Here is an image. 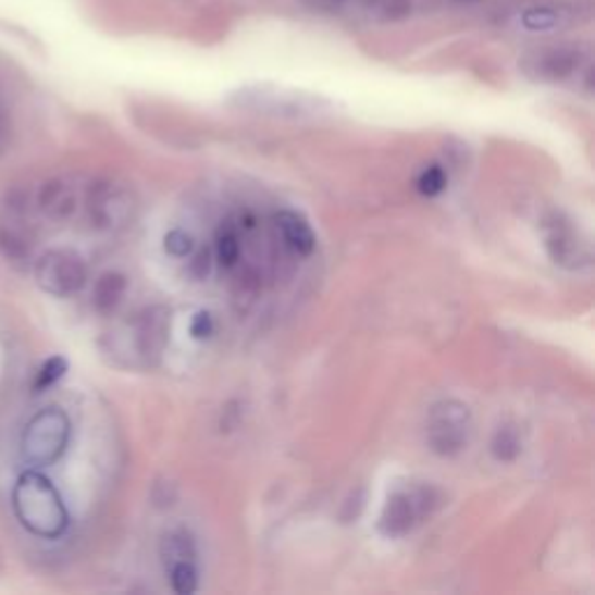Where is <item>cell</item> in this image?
Listing matches in <instances>:
<instances>
[{
	"mask_svg": "<svg viewBox=\"0 0 595 595\" xmlns=\"http://www.w3.org/2000/svg\"><path fill=\"white\" fill-rule=\"evenodd\" d=\"M12 507L24 529L42 540H57L67 531L71 515L59 488L45 474L30 470L12 488Z\"/></svg>",
	"mask_w": 595,
	"mask_h": 595,
	"instance_id": "6da1fadb",
	"label": "cell"
},
{
	"mask_svg": "<svg viewBox=\"0 0 595 595\" xmlns=\"http://www.w3.org/2000/svg\"><path fill=\"white\" fill-rule=\"evenodd\" d=\"M71 419L59 407H47L28 421L22 435V456L33 468L54 466L67 449Z\"/></svg>",
	"mask_w": 595,
	"mask_h": 595,
	"instance_id": "7a4b0ae2",
	"label": "cell"
},
{
	"mask_svg": "<svg viewBox=\"0 0 595 595\" xmlns=\"http://www.w3.org/2000/svg\"><path fill=\"white\" fill-rule=\"evenodd\" d=\"M38 286L45 294L67 298L79 294L84 284H87V263L77 251L71 249H49L47 253L36 261V270H33Z\"/></svg>",
	"mask_w": 595,
	"mask_h": 595,
	"instance_id": "3957f363",
	"label": "cell"
},
{
	"mask_svg": "<svg viewBox=\"0 0 595 595\" xmlns=\"http://www.w3.org/2000/svg\"><path fill=\"white\" fill-rule=\"evenodd\" d=\"M235 100L240 108L257 110L263 114H280V116H305V114H319L321 110L329 108V100L296 91V89H277L261 84V87H247L235 94Z\"/></svg>",
	"mask_w": 595,
	"mask_h": 595,
	"instance_id": "277c9868",
	"label": "cell"
},
{
	"mask_svg": "<svg viewBox=\"0 0 595 595\" xmlns=\"http://www.w3.org/2000/svg\"><path fill=\"white\" fill-rule=\"evenodd\" d=\"M36 247V226L30 221L26 198L20 194L8 196L0 208V253L14 263H28Z\"/></svg>",
	"mask_w": 595,
	"mask_h": 595,
	"instance_id": "5b68a950",
	"label": "cell"
},
{
	"mask_svg": "<svg viewBox=\"0 0 595 595\" xmlns=\"http://www.w3.org/2000/svg\"><path fill=\"white\" fill-rule=\"evenodd\" d=\"M470 437V410L458 400H445L433 407L429 419V447L437 456L461 454Z\"/></svg>",
	"mask_w": 595,
	"mask_h": 595,
	"instance_id": "8992f818",
	"label": "cell"
},
{
	"mask_svg": "<svg viewBox=\"0 0 595 595\" xmlns=\"http://www.w3.org/2000/svg\"><path fill=\"white\" fill-rule=\"evenodd\" d=\"M426 512V491H396L391 493L382 517L380 531L386 537H405Z\"/></svg>",
	"mask_w": 595,
	"mask_h": 595,
	"instance_id": "52a82bcc",
	"label": "cell"
},
{
	"mask_svg": "<svg viewBox=\"0 0 595 595\" xmlns=\"http://www.w3.org/2000/svg\"><path fill=\"white\" fill-rule=\"evenodd\" d=\"M89 214L96 226L116 228L131 216V200L114 184H96L89 194Z\"/></svg>",
	"mask_w": 595,
	"mask_h": 595,
	"instance_id": "ba28073f",
	"label": "cell"
},
{
	"mask_svg": "<svg viewBox=\"0 0 595 595\" xmlns=\"http://www.w3.org/2000/svg\"><path fill=\"white\" fill-rule=\"evenodd\" d=\"M547 249L551 253V259L558 265L566 268H582L591 263V251L588 245L582 240L580 233H577L566 221L556 219L549 226L547 233Z\"/></svg>",
	"mask_w": 595,
	"mask_h": 595,
	"instance_id": "9c48e42d",
	"label": "cell"
},
{
	"mask_svg": "<svg viewBox=\"0 0 595 595\" xmlns=\"http://www.w3.org/2000/svg\"><path fill=\"white\" fill-rule=\"evenodd\" d=\"M38 208L47 219L52 221L71 219L77 208V196L73 191V186L63 179L47 182L38 194Z\"/></svg>",
	"mask_w": 595,
	"mask_h": 595,
	"instance_id": "30bf717a",
	"label": "cell"
},
{
	"mask_svg": "<svg viewBox=\"0 0 595 595\" xmlns=\"http://www.w3.org/2000/svg\"><path fill=\"white\" fill-rule=\"evenodd\" d=\"M168 343V314L165 310H149L135 324V345L142 356H159Z\"/></svg>",
	"mask_w": 595,
	"mask_h": 595,
	"instance_id": "8fae6325",
	"label": "cell"
},
{
	"mask_svg": "<svg viewBox=\"0 0 595 595\" xmlns=\"http://www.w3.org/2000/svg\"><path fill=\"white\" fill-rule=\"evenodd\" d=\"M275 221H277V231L282 235L284 245L294 253H298V257H310L317 247V237H314L308 221H305L300 214L288 212V210L280 212L275 216Z\"/></svg>",
	"mask_w": 595,
	"mask_h": 595,
	"instance_id": "7c38bea8",
	"label": "cell"
},
{
	"mask_svg": "<svg viewBox=\"0 0 595 595\" xmlns=\"http://www.w3.org/2000/svg\"><path fill=\"white\" fill-rule=\"evenodd\" d=\"M531 67L533 75L542 79H566L580 67V52H574V49L568 47L547 49V52H542L533 59Z\"/></svg>",
	"mask_w": 595,
	"mask_h": 595,
	"instance_id": "4fadbf2b",
	"label": "cell"
},
{
	"mask_svg": "<svg viewBox=\"0 0 595 595\" xmlns=\"http://www.w3.org/2000/svg\"><path fill=\"white\" fill-rule=\"evenodd\" d=\"M572 20V12L568 8L558 5H533L525 8L519 14V24L529 33H554L568 26Z\"/></svg>",
	"mask_w": 595,
	"mask_h": 595,
	"instance_id": "5bb4252c",
	"label": "cell"
},
{
	"mask_svg": "<svg viewBox=\"0 0 595 595\" xmlns=\"http://www.w3.org/2000/svg\"><path fill=\"white\" fill-rule=\"evenodd\" d=\"M128 282L122 272H106L94 286V308L100 314H112L126 296Z\"/></svg>",
	"mask_w": 595,
	"mask_h": 595,
	"instance_id": "9a60e30c",
	"label": "cell"
},
{
	"mask_svg": "<svg viewBox=\"0 0 595 595\" xmlns=\"http://www.w3.org/2000/svg\"><path fill=\"white\" fill-rule=\"evenodd\" d=\"M161 558L165 568L182 563V560H196V544L186 531H173L161 540Z\"/></svg>",
	"mask_w": 595,
	"mask_h": 595,
	"instance_id": "2e32d148",
	"label": "cell"
},
{
	"mask_svg": "<svg viewBox=\"0 0 595 595\" xmlns=\"http://www.w3.org/2000/svg\"><path fill=\"white\" fill-rule=\"evenodd\" d=\"M491 454L503 463H512L521 454V437L512 426H500L491 439Z\"/></svg>",
	"mask_w": 595,
	"mask_h": 595,
	"instance_id": "e0dca14e",
	"label": "cell"
},
{
	"mask_svg": "<svg viewBox=\"0 0 595 595\" xmlns=\"http://www.w3.org/2000/svg\"><path fill=\"white\" fill-rule=\"evenodd\" d=\"M216 261L221 268H233L237 261H240V237H237V231L226 224L221 226L216 233Z\"/></svg>",
	"mask_w": 595,
	"mask_h": 595,
	"instance_id": "ac0fdd59",
	"label": "cell"
},
{
	"mask_svg": "<svg viewBox=\"0 0 595 595\" xmlns=\"http://www.w3.org/2000/svg\"><path fill=\"white\" fill-rule=\"evenodd\" d=\"M168 577H170V586H173V591L179 595H189L198 588L196 560H182V563L170 566Z\"/></svg>",
	"mask_w": 595,
	"mask_h": 595,
	"instance_id": "d6986e66",
	"label": "cell"
},
{
	"mask_svg": "<svg viewBox=\"0 0 595 595\" xmlns=\"http://www.w3.org/2000/svg\"><path fill=\"white\" fill-rule=\"evenodd\" d=\"M447 182H449V177L445 173V168L435 163V165H429V168L421 170V175L417 177V191L426 198H435L447 189Z\"/></svg>",
	"mask_w": 595,
	"mask_h": 595,
	"instance_id": "ffe728a7",
	"label": "cell"
},
{
	"mask_svg": "<svg viewBox=\"0 0 595 595\" xmlns=\"http://www.w3.org/2000/svg\"><path fill=\"white\" fill-rule=\"evenodd\" d=\"M163 247H165V251L170 253V257L186 259V257H191V253H194V237L189 233L179 231V228L177 231H170L165 235Z\"/></svg>",
	"mask_w": 595,
	"mask_h": 595,
	"instance_id": "44dd1931",
	"label": "cell"
},
{
	"mask_svg": "<svg viewBox=\"0 0 595 595\" xmlns=\"http://www.w3.org/2000/svg\"><path fill=\"white\" fill-rule=\"evenodd\" d=\"M67 370V363L65 359H61V356H54V359H49L40 372H38V380H36V391H42V388H49L52 384H57Z\"/></svg>",
	"mask_w": 595,
	"mask_h": 595,
	"instance_id": "7402d4cb",
	"label": "cell"
},
{
	"mask_svg": "<svg viewBox=\"0 0 595 595\" xmlns=\"http://www.w3.org/2000/svg\"><path fill=\"white\" fill-rule=\"evenodd\" d=\"M214 333V319L210 312H198L191 321V337L194 339H208Z\"/></svg>",
	"mask_w": 595,
	"mask_h": 595,
	"instance_id": "603a6c76",
	"label": "cell"
},
{
	"mask_svg": "<svg viewBox=\"0 0 595 595\" xmlns=\"http://www.w3.org/2000/svg\"><path fill=\"white\" fill-rule=\"evenodd\" d=\"M210 268H212V251L210 249H200L189 263V270L196 280H206L210 275Z\"/></svg>",
	"mask_w": 595,
	"mask_h": 595,
	"instance_id": "cb8c5ba5",
	"label": "cell"
},
{
	"mask_svg": "<svg viewBox=\"0 0 595 595\" xmlns=\"http://www.w3.org/2000/svg\"><path fill=\"white\" fill-rule=\"evenodd\" d=\"M410 5L412 0H386L384 10L388 20H398V16H405L407 12H410Z\"/></svg>",
	"mask_w": 595,
	"mask_h": 595,
	"instance_id": "d4e9b609",
	"label": "cell"
},
{
	"mask_svg": "<svg viewBox=\"0 0 595 595\" xmlns=\"http://www.w3.org/2000/svg\"><path fill=\"white\" fill-rule=\"evenodd\" d=\"M8 140H10V124L3 116V112H0V154H3V149L8 147Z\"/></svg>",
	"mask_w": 595,
	"mask_h": 595,
	"instance_id": "484cf974",
	"label": "cell"
},
{
	"mask_svg": "<svg viewBox=\"0 0 595 595\" xmlns=\"http://www.w3.org/2000/svg\"><path fill=\"white\" fill-rule=\"evenodd\" d=\"M324 3H331V5H337V3H343V0H324Z\"/></svg>",
	"mask_w": 595,
	"mask_h": 595,
	"instance_id": "4316f807",
	"label": "cell"
},
{
	"mask_svg": "<svg viewBox=\"0 0 595 595\" xmlns=\"http://www.w3.org/2000/svg\"><path fill=\"white\" fill-rule=\"evenodd\" d=\"M458 3H480V0H458Z\"/></svg>",
	"mask_w": 595,
	"mask_h": 595,
	"instance_id": "83f0119b",
	"label": "cell"
}]
</instances>
